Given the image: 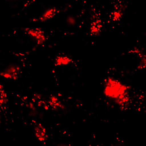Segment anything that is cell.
Segmentation results:
<instances>
[{
	"instance_id": "cell-3",
	"label": "cell",
	"mask_w": 146,
	"mask_h": 146,
	"mask_svg": "<svg viewBox=\"0 0 146 146\" xmlns=\"http://www.w3.org/2000/svg\"><path fill=\"white\" fill-rule=\"evenodd\" d=\"M34 132L36 137L40 141L46 140L48 137L46 134L45 129L40 124L35 127Z\"/></svg>"
},
{
	"instance_id": "cell-2",
	"label": "cell",
	"mask_w": 146,
	"mask_h": 146,
	"mask_svg": "<svg viewBox=\"0 0 146 146\" xmlns=\"http://www.w3.org/2000/svg\"><path fill=\"white\" fill-rule=\"evenodd\" d=\"M27 33L32 40L37 44H40L44 42L46 38L43 32L38 29H30Z\"/></svg>"
},
{
	"instance_id": "cell-1",
	"label": "cell",
	"mask_w": 146,
	"mask_h": 146,
	"mask_svg": "<svg viewBox=\"0 0 146 146\" xmlns=\"http://www.w3.org/2000/svg\"><path fill=\"white\" fill-rule=\"evenodd\" d=\"M20 71V67L16 64H11L8 66L2 72L1 75L7 78L16 79Z\"/></svg>"
},
{
	"instance_id": "cell-4",
	"label": "cell",
	"mask_w": 146,
	"mask_h": 146,
	"mask_svg": "<svg viewBox=\"0 0 146 146\" xmlns=\"http://www.w3.org/2000/svg\"><path fill=\"white\" fill-rule=\"evenodd\" d=\"M70 61V59L66 57L60 56L55 59L54 63L56 65H62L67 64Z\"/></svg>"
}]
</instances>
